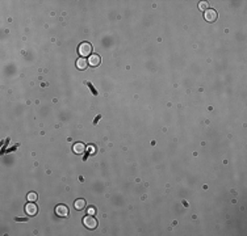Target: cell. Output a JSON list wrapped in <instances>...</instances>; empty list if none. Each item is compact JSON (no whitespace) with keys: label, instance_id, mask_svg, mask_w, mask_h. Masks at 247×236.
I'll return each mask as SVG.
<instances>
[{"label":"cell","instance_id":"6da1fadb","mask_svg":"<svg viewBox=\"0 0 247 236\" xmlns=\"http://www.w3.org/2000/svg\"><path fill=\"white\" fill-rule=\"evenodd\" d=\"M78 51H79V55H82V58L89 57L92 54V45H89L88 42H83L79 45Z\"/></svg>","mask_w":247,"mask_h":236},{"label":"cell","instance_id":"7a4b0ae2","mask_svg":"<svg viewBox=\"0 0 247 236\" xmlns=\"http://www.w3.org/2000/svg\"><path fill=\"white\" fill-rule=\"evenodd\" d=\"M83 223H84V226L87 228H89V230H93V228L97 227V222H96V219L92 215L86 216L84 219H83Z\"/></svg>","mask_w":247,"mask_h":236},{"label":"cell","instance_id":"3957f363","mask_svg":"<svg viewBox=\"0 0 247 236\" xmlns=\"http://www.w3.org/2000/svg\"><path fill=\"white\" fill-rule=\"evenodd\" d=\"M38 211V207H37V205H36L34 202H28L27 205H25V213L28 214V215H30V216H33L36 215Z\"/></svg>","mask_w":247,"mask_h":236},{"label":"cell","instance_id":"277c9868","mask_svg":"<svg viewBox=\"0 0 247 236\" xmlns=\"http://www.w3.org/2000/svg\"><path fill=\"white\" fill-rule=\"evenodd\" d=\"M204 17L206 21H209V23H213V21L217 20V12L214 9H206L205 13H204Z\"/></svg>","mask_w":247,"mask_h":236},{"label":"cell","instance_id":"5b68a950","mask_svg":"<svg viewBox=\"0 0 247 236\" xmlns=\"http://www.w3.org/2000/svg\"><path fill=\"white\" fill-rule=\"evenodd\" d=\"M55 213H57L58 216L63 218V216L68 215V209H67V206H64V205H58L55 207Z\"/></svg>","mask_w":247,"mask_h":236},{"label":"cell","instance_id":"8992f818","mask_svg":"<svg viewBox=\"0 0 247 236\" xmlns=\"http://www.w3.org/2000/svg\"><path fill=\"white\" fill-rule=\"evenodd\" d=\"M100 57L99 55H96V54H92V55H89V59H88V63L91 64L92 67H97L100 64Z\"/></svg>","mask_w":247,"mask_h":236},{"label":"cell","instance_id":"52a82bcc","mask_svg":"<svg viewBox=\"0 0 247 236\" xmlns=\"http://www.w3.org/2000/svg\"><path fill=\"white\" fill-rule=\"evenodd\" d=\"M87 64H88V60H86L84 58H79L78 60H76V67L79 68V70H86L87 68Z\"/></svg>","mask_w":247,"mask_h":236},{"label":"cell","instance_id":"ba28073f","mask_svg":"<svg viewBox=\"0 0 247 236\" xmlns=\"http://www.w3.org/2000/svg\"><path fill=\"white\" fill-rule=\"evenodd\" d=\"M84 144L83 143H75L74 144V147H72V150H74L75 154H83L84 152Z\"/></svg>","mask_w":247,"mask_h":236},{"label":"cell","instance_id":"9c48e42d","mask_svg":"<svg viewBox=\"0 0 247 236\" xmlns=\"http://www.w3.org/2000/svg\"><path fill=\"white\" fill-rule=\"evenodd\" d=\"M74 206H75L76 210H83L84 209V206H86V201L84 199H78V201H75Z\"/></svg>","mask_w":247,"mask_h":236},{"label":"cell","instance_id":"30bf717a","mask_svg":"<svg viewBox=\"0 0 247 236\" xmlns=\"http://www.w3.org/2000/svg\"><path fill=\"white\" fill-rule=\"evenodd\" d=\"M28 201L29 202H36L37 201V198H38V195H37V193H34V192H30V193L28 194Z\"/></svg>","mask_w":247,"mask_h":236},{"label":"cell","instance_id":"8fae6325","mask_svg":"<svg viewBox=\"0 0 247 236\" xmlns=\"http://www.w3.org/2000/svg\"><path fill=\"white\" fill-rule=\"evenodd\" d=\"M199 8L201 9V11H206L208 9V3H205V2H201L199 4Z\"/></svg>","mask_w":247,"mask_h":236},{"label":"cell","instance_id":"7c38bea8","mask_svg":"<svg viewBox=\"0 0 247 236\" xmlns=\"http://www.w3.org/2000/svg\"><path fill=\"white\" fill-rule=\"evenodd\" d=\"M95 213H96V210L93 209V207H89V209H88V214H89V215H93Z\"/></svg>","mask_w":247,"mask_h":236},{"label":"cell","instance_id":"4fadbf2b","mask_svg":"<svg viewBox=\"0 0 247 236\" xmlns=\"http://www.w3.org/2000/svg\"><path fill=\"white\" fill-rule=\"evenodd\" d=\"M16 220L17 222H25L27 219H25V218H16Z\"/></svg>","mask_w":247,"mask_h":236}]
</instances>
